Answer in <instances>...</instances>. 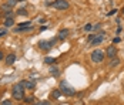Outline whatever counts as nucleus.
<instances>
[{"label":"nucleus","instance_id":"18","mask_svg":"<svg viewBox=\"0 0 124 105\" xmlns=\"http://www.w3.org/2000/svg\"><path fill=\"white\" fill-rule=\"evenodd\" d=\"M17 14H20V16H27V10H26V9H19V10H17Z\"/></svg>","mask_w":124,"mask_h":105},{"label":"nucleus","instance_id":"28","mask_svg":"<svg viewBox=\"0 0 124 105\" xmlns=\"http://www.w3.org/2000/svg\"><path fill=\"white\" fill-rule=\"evenodd\" d=\"M26 102H33V98H26Z\"/></svg>","mask_w":124,"mask_h":105},{"label":"nucleus","instance_id":"31","mask_svg":"<svg viewBox=\"0 0 124 105\" xmlns=\"http://www.w3.org/2000/svg\"><path fill=\"white\" fill-rule=\"evenodd\" d=\"M34 105H41V102H36V104H34Z\"/></svg>","mask_w":124,"mask_h":105},{"label":"nucleus","instance_id":"26","mask_svg":"<svg viewBox=\"0 0 124 105\" xmlns=\"http://www.w3.org/2000/svg\"><path fill=\"white\" fill-rule=\"evenodd\" d=\"M116 13H117V10H116V9H113L111 12H108V14H107V16H113V14H116Z\"/></svg>","mask_w":124,"mask_h":105},{"label":"nucleus","instance_id":"17","mask_svg":"<svg viewBox=\"0 0 124 105\" xmlns=\"http://www.w3.org/2000/svg\"><path fill=\"white\" fill-rule=\"evenodd\" d=\"M114 61H110V67H116V65H118L120 64V60L118 58H113Z\"/></svg>","mask_w":124,"mask_h":105},{"label":"nucleus","instance_id":"13","mask_svg":"<svg viewBox=\"0 0 124 105\" xmlns=\"http://www.w3.org/2000/svg\"><path fill=\"white\" fill-rule=\"evenodd\" d=\"M50 74H51V75H59L60 71H59L57 67H51V68H50Z\"/></svg>","mask_w":124,"mask_h":105},{"label":"nucleus","instance_id":"30","mask_svg":"<svg viewBox=\"0 0 124 105\" xmlns=\"http://www.w3.org/2000/svg\"><path fill=\"white\" fill-rule=\"evenodd\" d=\"M6 34V31H0V37H1V35H4Z\"/></svg>","mask_w":124,"mask_h":105},{"label":"nucleus","instance_id":"11","mask_svg":"<svg viewBox=\"0 0 124 105\" xmlns=\"http://www.w3.org/2000/svg\"><path fill=\"white\" fill-rule=\"evenodd\" d=\"M19 26H20V27H19V28H17L16 31H22V30H26V28L31 27V26H30V21H24V23H20Z\"/></svg>","mask_w":124,"mask_h":105},{"label":"nucleus","instance_id":"22","mask_svg":"<svg viewBox=\"0 0 124 105\" xmlns=\"http://www.w3.org/2000/svg\"><path fill=\"white\" fill-rule=\"evenodd\" d=\"M16 1H17V0H9V1H7V4H9V6H14V4H16Z\"/></svg>","mask_w":124,"mask_h":105},{"label":"nucleus","instance_id":"25","mask_svg":"<svg viewBox=\"0 0 124 105\" xmlns=\"http://www.w3.org/2000/svg\"><path fill=\"white\" fill-rule=\"evenodd\" d=\"M120 41H121V40H120V37H116V38L113 40V43H114V44H117V43H120Z\"/></svg>","mask_w":124,"mask_h":105},{"label":"nucleus","instance_id":"7","mask_svg":"<svg viewBox=\"0 0 124 105\" xmlns=\"http://www.w3.org/2000/svg\"><path fill=\"white\" fill-rule=\"evenodd\" d=\"M106 54H107V57H110V58H113V57H116V54H117V48L116 47H107V51H106Z\"/></svg>","mask_w":124,"mask_h":105},{"label":"nucleus","instance_id":"21","mask_svg":"<svg viewBox=\"0 0 124 105\" xmlns=\"http://www.w3.org/2000/svg\"><path fill=\"white\" fill-rule=\"evenodd\" d=\"M1 105H13V104H12V101H10V99H4V101L1 102Z\"/></svg>","mask_w":124,"mask_h":105},{"label":"nucleus","instance_id":"9","mask_svg":"<svg viewBox=\"0 0 124 105\" xmlns=\"http://www.w3.org/2000/svg\"><path fill=\"white\" fill-rule=\"evenodd\" d=\"M67 35H69V30H67V28H63V30L59 31V35H57V37H59L60 40H64Z\"/></svg>","mask_w":124,"mask_h":105},{"label":"nucleus","instance_id":"16","mask_svg":"<svg viewBox=\"0 0 124 105\" xmlns=\"http://www.w3.org/2000/svg\"><path fill=\"white\" fill-rule=\"evenodd\" d=\"M44 63H46V64H53V63H56V58H53V57H46V58H44Z\"/></svg>","mask_w":124,"mask_h":105},{"label":"nucleus","instance_id":"5","mask_svg":"<svg viewBox=\"0 0 124 105\" xmlns=\"http://www.w3.org/2000/svg\"><path fill=\"white\" fill-rule=\"evenodd\" d=\"M56 44V40H50V41H40L39 43V47L41 48V50H44V51H49L53 48V46Z\"/></svg>","mask_w":124,"mask_h":105},{"label":"nucleus","instance_id":"6","mask_svg":"<svg viewBox=\"0 0 124 105\" xmlns=\"http://www.w3.org/2000/svg\"><path fill=\"white\" fill-rule=\"evenodd\" d=\"M104 37H106V33H104V31H100V34L96 35V38H94L90 44H91V46H99V44H101V43H103Z\"/></svg>","mask_w":124,"mask_h":105},{"label":"nucleus","instance_id":"15","mask_svg":"<svg viewBox=\"0 0 124 105\" xmlns=\"http://www.w3.org/2000/svg\"><path fill=\"white\" fill-rule=\"evenodd\" d=\"M1 10H3V12H12V6H9V4H7V3H6V4H3V6H1Z\"/></svg>","mask_w":124,"mask_h":105},{"label":"nucleus","instance_id":"3","mask_svg":"<svg viewBox=\"0 0 124 105\" xmlns=\"http://www.w3.org/2000/svg\"><path fill=\"white\" fill-rule=\"evenodd\" d=\"M51 6L54 9H57V10H67L70 4L67 3V0H56V1L51 3Z\"/></svg>","mask_w":124,"mask_h":105},{"label":"nucleus","instance_id":"34","mask_svg":"<svg viewBox=\"0 0 124 105\" xmlns=\"http://www.w3.org/2000/svg\"><path fill=\"white\" fill-rule=\"evenodd\" d=\"M0 17H1V14H0Z\"/></svg>","mask_w":124,"mask_h":105},{"label":"nucleus","instance_id":"12","mask_svg":"<svg viewBox=\"0 0 124 105\" xmlns=\"http://www.w3.org/2000/svg\"><path fill=\"white\" fill-rule=\"evenodd\" d=\"M60 95H62V91L60 90H53L51 91V98H54V99L60 98Z\"/></svg>","mask_w":124,"mask_h":105},{"label":"nucleus","instance_id":"2","mask_svg":"<svg viewBox=\"0 0 124 105\" xmlns=\"http://www.w3.org/2000/svg\"><path fill=\"white\" fill-rule=\"evenodd\" d=\"M60 91H62V94L66 95V97H73V95H76V90L67 81L60 82Z\"/></svg>","mask_w":124,"mask_h":105},{"label":"nucleus","instance_id":"1","mask_svg":"<svg viewBox=\"0 0 124 105\" xmlns=\"http://www.w3.org/2000/svg\"><path fill=\"white\" fill-rule=\"evenodd\" d=\"M12 94H13V98L20 101V99H24V87L22 82H17L13 85V90H12Z\"/></svg>","mask_w":124,"mask_h":105},{"label":"nucleus","instance_id":"23","mask_svg":"<svg viewBox=\"0 0 124 105\" xmlns=\"http://www.w3.org/2000/svg\"><path fill=\"white\" fill-rule=\"evenodd\" d=\"M94 38H96V35H94V34H90V35H88V43H91Z\"/></svg>","mask_w":124,"mask_h":105},{"label":"nucleus","instance_id":"14","mask_svg":"<svg viewBox=\"0 0 124 105\" xmlns=\"http://www.w3.org/2000/svg\"><path fill=\"white\" fill-rule=\"evenodd\" d=\"M13 24H14V20L13 19H6V21H4V26L6 27H12Z\"/></svg>","mask_w":124,"mask_h":105},{"label":"nucleus","instance_id":"10","mask_svg":"<svg viewBox=\"0 0 124 105\" xmlns=\"http://www.w3.org/2000/svg\"><path fill=\"white\" fill-rule=\"evenodd\" d=\"M14 61H16V56L14 54H9L7 58H6V64L7 65H12V64H14Z\"/></svg>","mask_w":124,"mask_h":105},{"label":"nucleus","instance_id":"29","mask_svg":"<svg viewBox=\"0 0 124 105\" xmlns=\"http://www.w3.org/2000/svg\"><path fill=\"white\" fill-rule=\"evenodd\" d=\"M3 57H4V56H3V53L0 51V60H3Z\"/></svg>","mask_w":124,"mask_h":105},{"label":"nucleus","instance_id":"32","mask_svg":"<svg viewBox=\"0 0 124 105\" xmlns=\"http://www.w3.org/2000/svg\"><path fill=\"white\" fill-rule=\"evenodd\" d=\"M121 13H123V14H124V7H123V9H121Z\"/></svg>","mask_w":124,"mask_h":105},{"label":"nucleus","instance_id":"20","mask_svg":"<svg viewBox=\"0 0 124 105\" xmlns=\"http://www.w3.org/2000/svg\"><path fill=\"white\" fill-rule=\"evenodd\" d=\"M4 17H6V19H13V17H14V13H13V12L4 13Z\"/></svg>","mask_w":124,"mask_h":105},{"label":"nucleus","instance_id":"27","mask_svg":"<svg viewBox=\"0 0 124 105\" xmlns=\"http://www.w3.org/2000/svg\"><path fill=\"white\" fill-rule=\"evenodd\" d=\"M41 105H50V101H43V102H41Z\"/></svg>","mask_w":124,"mask_h":105},{"label":"nucleus","instance_id":"33","mask_svg":"<svg viewBox=\"0 0 124 105\" xmlns=\"http://www.w3.org/2000/svg\"><path fill=\"white\" fill-rule=\"evenodd\" d=\"M17 1H24V0H17Z\"/></svg>","mask_w":124,"mask_h":105},{"label":"nucleus","instance_id":"24","mask_svg":"<svg viewBox=\"0 0 124 105\" xmlns=\"http://www.w3.org/2000/svg\"><path fill=\"white\" fill-rule=\"evenodd\" d=\"M100 27H101V24H96V26H93V30H100Z\"/></svg>","mask_w":124,"mask_h":105},{"label":"nucleus","instance_id":"4","mask_svg":"<svg viewBox=\"0 0 124 105\" xmlns=\"http://www.w3.org/2000/svg\"><path fill=\"white\" fill-rule=\"evenodd\" d=\"M104 60V53L101 50H94L91 53V61L93 63H101Z\"/></svg>","mask_w":124,"mask_h":105},{"label":"nucleus","instance_id":"19","mask_svg":"<svg viewBox=\"0 0 124 105\" xmlns=\"http://www.w3.org/2000/svg\"><path fill=\"white\" fill-rule=\"evenodd\" d=\"M83 28H84V31H91V30H93V24H86V26H84V27H83Z\"/></svg>","mask_w":124,"mask_h":105},{"label":"nucleus","instance_id":"8","mask_svg":"<svg viewBox=\"0 0 124 105\" xmlns=\"http://www.w3.org/2000/svg\"><path fill=\"white\" fill-rule=\"evenodd\" d=\"M22 84H23V87L27 88V90H33V88H34V82H31V81L24 80V81H22Z\"/></svg>","mask_w":124,"mask_h":105}]
</instances>
